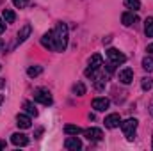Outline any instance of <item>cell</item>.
I'll use <instances>...</instances> for the list:
<instances>
[{"label":"cell","mask_w":153,"mask_h":151,"mask_svg":"<svg viewBox=\"0 0 153 151\" xmlns=\"http://www.w3.org/2000/svg\"><path fill=\"white\" fill-rule=\"evenodd\" d=\"M53 36H55V52H64L68 46V27H66V23H62V21L57 23Z\"/></svg>","instance_id":"1"},{"label":"cell","mask_w":153,"mask_h":151,"mask_svg":"<svg viewBox=\"0 0 153 151\" xmlns=\"http://www.w3.org/2000/svg\"><path fill=\"white\" fill-rule=\"evenodd\" d=\"M137 119H126V121H123L121 123V130H123V133L126 135V139L128 141H132L134 139V135H135V130H137Z\"/></svg>","instance_id":"2"},{"label":"cell","mask_w":153,"mask_h":151,"mask_svg":"<svg viewBox=\"0 0 153 151\" xmlns=\"http://www.w3.org/2000/svg\"><path fill=\"white\" fill-rule=\"evenodd\" d=\"M34 100L41 103V105H52V94H50V91L48 89H43V87H39L34 91Z\"/></svg>","instance_id":"3"},{"label":"cell","mask_w":153,"mask_h":151,"mask_svg":"<svg viewBox=\"0 0 153 151\" xmlns=\"http://www.w3.org/2000/svg\"><path fill=\"white\" fill-rule=\"evenodd\" d=\"M107 59H109V62H114L116 66H117V64H123V62L126 61L125 53H121V52L116 50V48H109V50H107Z\"/></svg>","instance_id":"4"},{"label":"cell","mask_w":153,"mask_h":151,"mask_svg":"<svg viewBox=\"0 0 153 151\" xmlns=\"http://www.w3.org/2000/svg\"><path fill=\"white\" fill-rule=\"evenodd\" d=\"M84 137H85L87 141L98 142V141L103 139V132H102L100 128H87V130H84Z\"/></svg>","instance_id":"5"},{"label":"cell","mask_w":153,"mask_h":151,"mask_svg":"<svg viewBox=\"0 0 153 151\" xmlns=\"http://www.w3.org/2000/svg\"><path fill=\"white\" fill-rule=\"evenodd\" d=\"M41 44H43L46 50H55V36H53V30H48V32L41 38Z\"/></svg>","instance_id":"6"},{"label":"cell","mask_w":153,"mask_h":151,"mask_svg":"<svg viewBox=\"0 0 153 151\" xmlns=\"http://www.w3.org/2000/svg\"><path fill=\"white\" fill-rule=\"evenodd\" d=\"M109 107H111V101L107 98H94L93 100V109L98 112H105Z\"/></svg>","instance_id":"7"},{"label":"cell","mask_w":153,"mask_h":151,"mask_svg":"<svg viewBox=\"0 0 153 151\" xmlns=\"http://www.w3.org/2000/svg\"><path fill=\"white\" fill-rule=\"evenodd\" d=\"M64 148L70 151H76L82 148V142H80V139H76V135H70L66 141H64Z\"/></svg>","instance_id":"8"},{"label":"cell","mask_w":153,"mask_h":151,"mask_svg":"<svg viewBox=\"0 0 153 151\" xmlns=\"http://www.w3.org/2000/svg\"><path fill=\"white\" fill-rule=\"evenodd\" d=\"M16 124H18L20 128H23V130L30 128V124H32L30 115H29V114H18V115H16Z\"/></svg>","instance_id":"9"},{"label":"cell","mask_w":153,"mask_h":151,"mask_svg":"<svg viewBox=\"0 0 153 151\" xmlns=\"http://www.w3.org/2000/svg\"><path fill=\"white\" fill-rule=\"evenodd\" d=\"M103 123H105L107 128H117L121 124V117H119V114H109Z\"/></svg>","instance_id":"10"},{"label":"cell","mask_w":153,"mask_h":151,"mask_svg":"<svg viewBox=\"0 0 153 151\" xmlns=\"http://www.w3.org/2000/svg\"><path fill=\"white\" fill-rule=\"evenodd\" d=\"M119 80H121V84H125V85L132 84V80H134V71H132L130 68L121 70V71H119Z\"/></svg>","instance_id":"11"},{"label":"cell","mask_w":153,"mask_h":151,"mask_svg":"<svg viewBox=\"0 0 153 151\" xmlns=\"http://www.w3.org/2000/svg\"><path fill=\"white\" fill-rule=\"evenodd\" d=\"M11 142L14 146H27L29 144V139H27L25 133H13L11 135Z\"/></svg>","instance_id":"12"},{"label":"cell","mask_w":153,"mask_h":151,"mask_svg":"<svg viewBox=\"0 0 153 151\" xmlns=\"http://www.w3.org/2000/svg\"><path fill=\"white\" fill-rule=\"evenodd\" d=\"M102 66H103V59H102V55H100V53H94V55L89 59V68L98 71Z\"/></svg>","instance_id":"13"},{"label":"cell","mask_w":153,"mask_h":151,"mask_svg":"<svg viewBox=\"0 0 153 151\" xmlns=\"http://www.w3.org/2000/svg\"><path fill=\"white\" fill-rule=\"evenodd\" d=\"M30 32H32V27L30 25H23L20 29V32H18V43H23L25 39L30 36Z\"/></svg>","instance_id":"14"},{"label":"cell","mask_w":153,"mask_h":151,"mask_svg":"<svg viewBox=\"0 0 153 151\" xmlns=\"http://www.w3.org/2000/svg\"><path fill=\"white\" fill-rule=\"evenodd\" d=\"M121 21H123V25H125V27H130V25H134V23L137 21V18H135V14H134V13H123Z\"/></svg>","instance_id":"15"},{"label":"cell","mask_w":153,"mask_h":151,"mask_svg":"<svg viewBox=\"0 0 153 151\" xmlns=\"http://www.w3.org/2000/svg\"><path fill=\"white\" fill-rule=\"evenodd\" d=\"M64 133L66 135H80V133H84V130L80 126H76V124H66L64 126Z\"/></svg>","instance_id":"16"},{"label":"cell","mask_w":153,"mask_h":151,"mask_svg":"<svg viewBox=\"0 0 153 151\" xmlns=\"http://www.w3.org/2000/svg\"><path fill=\"white\" fill-rule=\"evenodd\" d=\"M144 34H146V38H153V18H146V21H144Z\"/></svg>","instance_id":"17"},{"label":"cell","mask_w":153,"mask_h":151,"mask_svg":"<svg viewBox=\"0 0 153 151\" xmlns=\"http://www.w3.org/2000/svg\"><path fill=\"white\" fill-rule=\"evenodd\" d=\"M2 14H4V21H5V23H13V21L16 20V14H14L11 9H4Z\"/></svg>","instance_id":"18"},{"label":"cell","mask_w":153,"mask_h":151,"mask_svg":"<svg viewBox=\"0 0 153 151\" xmlns=\"http://www.w3.org/2000/svg\"><path fill=\"white\" fill-rule=\"evenodd\" d=\"M125 7L132 9V11H139L141 9V2L139 0H125Z\"/></svg>","instance_id":"19"},{"label":"cell","mask_w":153,"mask_h":151,"mask_svg":"<svg viewBox=\"0 0 153 151\" xmlns=\"http://www.w3.org/2000/svg\"><path fill=\"white\" fill-rule=\"evenodd\" d=\"M23 109H25V112L29 114V115H38V110H36V107H34L32 101H25L23 103Z\"/></svg>","instance_id":"20"},{"label":"cell","mask_w":153,"mask_h":151,"mask_svg":"<svg viewBox=\"0 0 153 151\" xmlns=\"http://www.w3.org/2000/svg\"><path fill=\"white\" fill-rule=\"evenodd\" d=\"M41 71H43V68H41V66H30V68L27 70V75L30 76V78H34V76L41 75Z\"/></svg>","instance_id":"21"},{"label":"cell","mask_w":153,"mask_h":151,"mask_svg":"<svg viewBox=\"0 0 153 151\" xmlns=\"http://www.w3.org/2000/svg\"><path fill=\"white\" fill-rule=\"evenodd\" d=\"M73 93H75L76 96H84V94H85V85H84L82 82L75 84V85H73Z\"/></svg>","instance_id":"22"},{"label":"cell","mask_w":153,"mask_h":151,"mask_svg":"<svg viewBox=\"0 0 153 151\" xmlns=\"http://www.w3.org/2000/svg\"><path fill=\"white\" fill-rule=\"evenodd\" d=\"M143 68L146 70V71H153V57H144L143 59Z\"/></svg>","instance_id":"23"},{"label":"cell","mask_w":153,"mask_h":151,"mask_svg":"<svg viewBox=\"0 0 153 151\" xmlns=\"http://www.w3.org/2000/svg\"><path fill=\"white\" fill-rule=\"evenodd\" d=\"M153 85V78H150V76H144L143 78V82H141V87H143V91H150Z\"/></svg>","instance_id":"24"},{"label":"cell","mask_w":153,"mask_h":151,"mask_svg":"<svg viewBox=\"0 0 153 151\" xmlns=\"http://www.w3.org/2000/svg\"><path fill=\"white\" fill-rule=\"evenodd\" d=\"M13 4H14L16 7H20V9H23V7L29 4V0H13Z\"/></svg>","instance_id":"25"},{"label":"cell","mask_w":153,"mask_h":151,"mask_svg":"<svg viewBox=\"0 0 153 151\" xmlns=\"http://www.w3.org/2000/svg\"><path fill=\"white\" fill-rule=\"evenodd\" d=\"M4 30H5V23H4V20L0 18V34H2Z\"/></svg>","instance_id":"26"},{"label":"cell","mask_w":153,"mask_h":151,"mask_svg":"<svg viewBox=\"0 0 153 151\" xmlns=\"http://www.w3.org/2000/svg\"><path fill=\"white\" fill-rule=\"evenodd\" d=\"M146 52H148V53H152V55H153V43H150V44H148V48H146Z\"/></svg>","instance_id":"27"},{"label":"cell","mask_w":153,"mask_h":151,"mask_svg":"<svg viewBox=\"0 0 153 151\" xmlns=\"http://www.w3.org/2000/svg\"><path fill=\"white\" fill-rule=\"evenodd\" d=\"M4 148H5V142H4V141H0V150H4Z\"/></svg>","instance_id":"28"},{"label":"cell","mask_w":153,"mask_h":151,"mask_svg":"<svg viewBox=\"0 0 153 151\" xmlns=\"http://www.w3.org/2000/svg\"><path fill=\"white\" fill-rule=\"evenodd\" d=\"M2 85H4V78H0V87H2Z\"/></svg>","instance_id":"29"},{"label":"cell","mask_w":153,"mask_h":151,"mask_svg":"<svg viewBox=\"0 0 153 151\" xmlns=\"http://www.w3.org/2000/svg\"><path fill=\"white\" fill-rule=\"evenodd\" d=\"M2 101H4V98H2V96H0V105H2Z\"/></svg>","instance_id":"30"},{"label":"cell","mask_w":153,"mask_h":151,"mask_svg":"<svg viewBox=\"0 0 153 151\" xmlns=\"http://www.w3.org/2000/svg\"><path fill=\"white\" fill-rule=\"evenodd\" d=\"M0 48H2V39H0Z\"/></svg>","instance_id":"31"},{"label":"cell","mask_w":153,"mask_h":151,"mask_svg":"<svg viewBox=\"0 0 153 151\" xmlns=\"http://www.w3.org/2000/svg\"><path fill=\"white\" fill-rule=\"evenodd\" d=\"M152 148H153V137H152Z\"/></svg>","instance_id":"32"}]
</instances>
